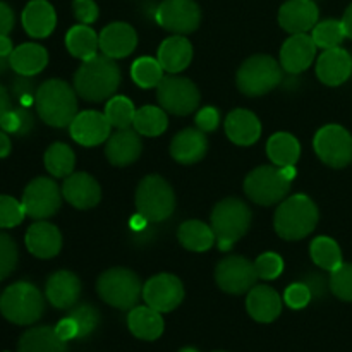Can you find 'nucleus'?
I'll list each match as a JSON object with an SVG mask.
<instances>
[{"instance_id": "obj_1", "label": "nucleus", "mask_w": 352, "mask_h": 352, "mask_svg": "<svg viewBox=\"0 0 352 352\" xmlns=\"http://www.w3.org/2000/svg\"><path fill=\"white\" fill-rule=\"evenodd\" d=\"M120 85V69L116 58L98 55L82 60L74 74V89L86 102L110 98Z\"/></svg>"}, {"instance_id": "obj_2", "label": "nucleus", "mask_w": 352, "mask_h": 352, "mask_svg": "<svg viewBox=\"0 0 352 352\" xmlns=\"http://www.w3.org/2000/svg\"><path fill=\"white\" fill-rule=\"evenodd\" d=\"M38 113L48 126L67 127L78 116L76 91L62 79H48L36 91Z\"/></svg>"}, {"instance_id": "obj_3", "label": "nucleus", "mask_w": 352, "mask_h": 352, "mask_svg": "<svg viewBox=\"0 0 352 352\" xmlns=\"http://www.w3.org/2000/svg\"><path fill=\"white\" fill-rule=\"evenodd\" d=\"M318 223V208L306 195H296L284 199L275 213L274 226L285 241H299L315 230Z\"/></svg>"}, {"instance_id": "obj_4", "label": "nucleus", "mask_w": 352, "mask_h": 352, "mask_svg": "<svg viewBox=\"0 0 352 352\" xmlns=\"http://www.w3.org/2000/svg\"><path fill=\"white\" fill-rule=\"evenodd\" d=\"M45 311L41 292L30 282L9 285L0 296V313L3 318L16 325H33Z\"/></svg>"}, {"instance_id": "obj_5", "label": "nucleus", "mask_w": 352, "mask_h": 352, "mask_svg": "<svg viewBox=\"0 0 352 352\" xmlns=\"http://www.w3.org/2000/svg\"><path fill=\"white\" fill-rule=\"evenodd\" d=\"M251 223V210L237 198L220 201L212 212V229L220 251L232 250L234 243L248 232Z\"/></svg>"}, {"instance_id": "obj_6", "label": "nucleus", "mask_w": 352, "mask_h": 352, "mask_svg": "<svg viewBox=\"0 0 352 352\" xmlns=\"http://www.w3.org/2000/svg\"><path fill=\"white\" fill-rule=\"evenodd\" d=\"M136 208L138 213L146 217L150 223L164 222L175 210L174 189L160 175H146L138 184Z\"/></svg>"}, {"instance_id": "obj_7", "label": "nucleus", "mask_w": 352, "mask_h": 352, "mask_svg": "<svg viewBox=\"0 0 352 352\" xmlns=\"http://www.w3.org/2000/svg\"><path fill=\"white\" fill-rule=\"evenodd\" d=\"M96 291L107 305L117 309H133L143 296V285L134 272L110 268L98 277Z\"/></svg>"}, {"instance_id": "obj_8", "label": "nucleus", "mask_w": 352, "mask_h": 352, "mask_svg": "<svg viewBox=\"0 0 352 352\" xmlns=\"http://www.w3.org/2000/svg\"><path fill=\"white\" fill-rule=\"evenodd\" d=\"M237 88L248 96H261L282 82V67L270 55H253L241 65Z\"/></svg>"}, {"instance_id": "obj_9", "label": "nucleus", "mask_w": 352, "mask_h": 352, "mask_svg": "<svg viewBox=\"0 0 352 352\" xmlns=\"http://www.w3.org/2000/svg\"><path fill=\"white\" fill-rule=\"evenodd\" d=\"M291 181L284 177L277 165H261L254 168L244 181V192L251 201L261 206H270L284 201L291 191Z\"/></svg>"}, {"instance_id": "obj_10", "label": "nucleus", "mask_w": 352, "mask_h": 352, "mask_svg": "<svg viewBox=\"0 0 352 352\" xmlns=\"http://www.w3.org/2000/svg\"><path fill=\"white\" fill-rule=\"evenodd\" d=\"M158 103L174 116H189L199 105V89L195 82L181 76H164L157 86Z\"/></svg>"}, {"instance_id": "obj_11", "label": "nucleus", "mask_w": 352, "mask_h": 352, "mask_svg": "<svg viewBox=\"0 0 352 352\" xmlns=\"http://www.w3.org/2000/svg\"><path fill=\"white\" fill-rule=\"evenodd\" d=\"M316 155L323 164L342 168L352 162V136L347 129L337 124L322 127L313 141Z\"/></svg>"}, {"instance_id": "obj_12", "label": "nucleus", "mask_w": 352, "mask_h": 352, "mask_svg": "<svg viewBox=\"0 0 352 352\" xmlns=\"http://www.w3.org/2000/svg\"><path fill=\"white\" fill-rule=\"evenodd\" d=\"M24 212L34 220H43L57 213L62 205V189L50 177H36L26 186L21 199Z\"/></svg>"}, {"instance_id": "obj_13", "label": "nucleus", "mask_w": 352, "mask_h": 352, "mask_svg": "<svg viewBox=\"0 0 352 352\" xmlns=\"http://www.w3.org/2000/svg\"><path fill=\"white\" fill-rule=\"evenodd\" d=\"M256 268L254 263L243 256L223 258L215 270V280L222 291L229 294H244L250 292L256 284Z\"/></svg>"}, {"instance_id": "obj_14", "label": "nucleus", "mask_w": 352, "mask_h": 352, "mask_svg": "<svg viewBox=\"0 0 352 352\" xmlns=\"http://www.w3.org/2000/svg\"><path fill=\"white\" fill-rule=\"evenodd\" d=\"M157 21L172 33L188 34L198 30L201 10L195 0H164L157 9Z\"/></svg>"}, {"instance_id": "obj_15", "label": "nucleus", "mask_w": 352, "mask_h": 352, "mask_svg": "<svg viewBox=\"0 0 352 352\" xmlns=\"http://www.w3.org/2000/svg\"><path fill=\"white\" fill-rule=\"evenodd\" d=\"M143 299L158 313L174 311L184 299V287L175 275L158 274L143 285Z\"/></svg>"}, {"instance_id": "obj_16", "label": "nucleus", "mask_w": 352, "mask_h": 352, "mask_svg": "<svg viewBox=\"0 0 352 352\" xmlns=\"http://www.w3.org/2000/svg\"><path fill=\"white\" fill-rule=\"evenodd\" d=\"M110 129L112 126L105 113L96 110H85L78 113L69 126L72 140L82 146H98L105 143L110 138Z\"/></svg>"}, {"instance_id": "obj_17", "label": "nucleus", "mask_w": 352, "mask_h": 352, "mask_svg": "<svg viewBox=\"0 0 352 352\" xmlns=\"http://www.w3.org/2000/svg\"><path fill=\"white\" fill-rule=\"evenodd\" d=\"M316 45L306 33L292 34L285 40L280 50V65L291 74H299L313 64L316 57Z\"/></svg>"}, {"instance_id": "obj_18", "label": "nucleus", "mask_w": 352, "mask_h": 352, "mask_svg": "<svg viewBox=\"0 0 352 352\" xmlns=\"http://www.w3.org/2000/svg\"><path fill=\"white\" fill-rule=\"evenodd\" d=\"M278 23L287 33L299 34L313 30L318 23L315 0H289L278 10Z\"/></svg>"}, {"instance_id": "obj_19", "label": "nucleus", "mask_w": 352, "mask_h": 352, "mask_svg": "<svg viewBox=\"0 0 352 352\" xmlns=\"http://www.w3.org/2000/svg\"><path fill=\"white\" fill-rule=\"evenodd\" d=\"M62 196L76 208L88 210L98 205L102 198V189L89 174L76 172L65 177L62 184Z\"/></svg>"}, {"instance_id": "obj_20", "label": "nucleus", "mask_w": 352, "mask_h": 352, "mask_svg": "<svg viewBox=\"0 0 352 352\" xmlns=\"http://www.w3.org/2000/svg\"><path fill=\"white\" fill-rule=\"evenodd\" d=\"M352 74V57L347 50L336 47L323 52L316 62V76L323 85L339 86Z\"/></svg>"}, {"instance_id": "obj_21", "label": "nucleus", "mask_w": 352, "mask_h": 352, "mask_svg": "<svg viewBox=\"0 0 352 352\" xmlns=\"http://www.w3.org/2000/svg\"><path fill=\"white\" fill-rule=\"evenodd\" d=\"M143 143L140 133L136 129H117V133L110 134L105 144V155L109 162L117 167H126L140 158Z\"/></svg>"}, {"instance_id": "obj_22", "label": "nucleus", "mask_w": 352, "mask_h": 352, "mask_svg": "<svg viewBox=\"0 0 352 352\" xmlns=\"http://www.w3.org/2000/svg\"><path fill=\"white\" fill-rule=\"evenodd\" d=\"M100 50L110 58H124L134 52L138 45V34L127 23H112L98 36Z\"/></svg>"}, {"instance_id": "obj_23", "label": "nucleus", "mask_w": 352, "mask_h": 352, "mask_svg": "<svg viewBox=\"0 0 352 352\" xmlns=\"http://www.w3.org/2000/svg\"><path fill=\"white\" fill-rule=\"evenodd\" d=\"M24 241L28 251L40 260H50L57 256L62 248V236L57 227L43 220H38L28 229Z\"/></svg>"}, {"instance_id": "obj_24", "label": "nucleus", "mask_w": 352, "mask_h": 352, "mask_svg": "<svg viewBox=\"0 0 352 352\" xmlns=\"http://www.w3.org/2000/svg\"><path fill=\"white\" fill-rule=\"evenodd\" d=\"M45 294L52 306L58 309H69L78 302L81 296V282L72 272L60 270L47 280Z\"/></svg>"}, {"instance_id": "obj_25", "label": "nucleus", "mask_w": 352, "mask_h": 352, "mask_svg": "<svg viewBox=\"0 0 352 352\" xmlns=\"http://www.w3.org/2000/svg\"><path fill=\"white\" fill-rule=\"evenodd\" d=\"M227 138L239 146H251L261 136V122L253 112L244 109L232 110L226 120Z\"/></svg>"}, {"instance_id": "obj_26", "label": "nucleus", "mask_w": 352, "mask_h": 352, "mask_svg": "<svg viewBox=\"0 0 352 352\" xmlns=\"http://www.w3.org/2000/svg\"><path fill=\"white\" fill-rule=\"evenodd\" d=\"M246 308L251 318L260 323H272L282 311V299L277 291L268 285H254L246 299Z\"/></svg>"}, {"instance_id": "obj_27", "label": "nucleus", "mask_w": 352, "mask_h": 352, "mask_svg": "<svg viewBox=\"0 0 352 352\" xmlns=\"http://www.w3.org/2000/svg\"><path fill=\"white\" fill-rule=\"evenodd\" d=\"M208 151V140L199 129L181 131L170 143V155L179 164H196Z\"/></svg>"}, {"instance_id": "obj_28", "label": "nucleus", "mask_w": 352, "mask_h": 352, "mask_svg": "<svg viewBox=\"0 0 352 352\" xmlns=\"http://www.w3.org/2000/svg\"><path fill=\"white\" fill-rule=\"evenodd\" d=\"M23 26L33 38H47L57 24V14L47 0H31L23 10Z\"/></svg>"}, {"instance_id": "obj_29", "label": "nucleus", "mask_w": 352, "mask_h": 352, "mask_svg": "<svg viewBox=\"0 0 352 352\" xmlns=\"http://www.w3.org/2000/svg\"><path fill=\"white\" fill-rule=\"evenodd\" d=\"M192 60V45L188 38L175 34L167 38L158 48V62L162 64L164 71L170 74L184 71Z\"/></svg>"}, {"instance_id": "obj_30", "label": "nucleus", "mask_w": 352, "mask_h": 352, "mask_svg": "<svg viewBox=\"0 0 352 352\" xmlns=\"http://www.w3.org/2000/svg\"><path fill=\"white\" fill-rule=\"evenodd\" d=\"M127 325L131 333L141 340H157L165 329L162 313L150 306H134L127 316Z\"/></svg>"}, {"instance_id": "obj_31", "label": "nucleus", "mask_w": 352, "mask_h": 352, "mask_svg": "<svg viewBox=\"0 0 352 352\" xmlns=\"http://www.w3.org/2000/svg\"><path fill=\"white\" fill-rule=\"evenodd\" d=\"M17 352H67V342L52 327H34L23 333Z\"/></svg>"}, {"instance_id": "obj_32", "label": "nucleus", "mask_w": 352, "mask_h": 352, "mask_svg": "<svg viewBox=\"0 0 352 352\" xmlns=\"http://www.w3.org/2000/svg\"><path fill=\"white\" fill-rule=\"evenodd\" d=\"M48 64V54L41 45L23 43L10 54V67L23 76H36Z\"/></svg>"}, {"instance_id": "obj_33", "label": "nucleus", "mask_w": 352, "mask_h": 352, "mask_svg": "<svg viewBox=\"0 0 352 352\" xmlns=\"http://www.w3.org/2000/svg\"><path fill=\"white\" fill-rule=\"evenodd\" d=\"M179 243L189 251H195V253H203V251H208L213 244L217 243L215 232H213L212 227H208L206 223L199 222V220H188V222L182 223L179 227Z\"/></svg>"}, {"instance_id": "obj_34", "label": "nucleus", "mask_w": 352, "mask_h": 352, "mask_svg": "<svg viewBox=\"0 0 352 352\" xmlns=\"http://www.w3.org/2000/svg\"><path fill=\"white\" fill-rule=\"evenodd\" d=\"M65 47L71 52V55L81 58V60H88V58L95 57L96 50L100 48L98 34L88 24L72 26L65 34Z\"/></svg>"}, {"instance_id": "obj_35", "label": "nucleus", "mask_w": 352, "mask_h": 352, "mask_svg": "<svg viewBox=\"0 0 352 352\" xmlns=\"http://www.w3.org/2000/svg\"><path fill=\"white\" fill-rule=\"evenodd\" d=\"M267 153L268 158L277 167L296 165V162L299 160V155H301V144L292 134L277 133L268 140Z\"/></svg>"}, {"instance_id": "obj_36", "label": "nucleus", "mask_w": 352, "mask_h": 352, "mask_svg": "<svg viewBox=\"0 0 352 352\" xmlns=\"http://www.w3.org/2000/svg\"><path fill=\"white\" fill-rule=\"evenodd\" d=\"M133 126L134 129L140 134H143V136H160L168 126L167 113H165V110L160 109V107L144 105L136 110Z\"/></svg>"}, {"instance_id": "obj_37", "label": "nucleus", "mask_w": 352, "mask_h": 352, "mask_svg": "<svg viewBox=\"0 0 352 352\" xmlns=\"http://www.w3.org/2000/svg\"><path fill=\"white\" fill-rule=\"evenodd\" d=\"M309 253H311V260L315 261V265H318L322 270L333 272L342 265V251H340L339 244L327 236L316 237L311 243Z\"/></svg>"}, {"instance_id": "obj_38", "label": "nucleus", "mask_w": 352, "mask_h": 352, "mask_svg": "<svg viewBox=\"0 0 352 352\" xmlns=\"http://www.w3.org/2000/svg\"><path fill=\"white\" fill-rule=\"evenodd\" d=\"M74 151L64 143H54L45 151V167L54 177H67L74 170Z\"/></svg>"}, {"instance_id": "obj_39", "label": "nucleus", "mask_w": 352, "mask_h": 352, "mask_svg": "<svg viewBox=\"0 0 352 352\" xmlns=\"http://www.w3.org/2000/svg\"><path fill=\"white\" fill-rule=\"evenodd\" d=\"M133 81L141 88H155L164 79V67L153 57H140L131 67Z\"/></svg>"}, {"instance_id": "obj_40", "label": "nucleus", "mask_w": 352, "mask_h": 352, "mask_svg": "<svg viewBox=\"0 0 352 352\" xmlns=\"http://www.w3.org/2000/svg\"><path fill=\"white\" fill-rule=\"evenodd\" d=\"M109 119L110 126L117 127V129H127L133 126L134 116H136V109H134L133 102L127 96L116 95L109 100L103 112Z\"/></svg>"}, {"instance_id": "obj_41", "label": "nucleus", "mask_w": 352, "mask_h": 352, "mask_svg": "<svg viewBox=\"0 0 352 352\" xmlns=\"http://www.w3.org/2000/svg\"><path fill=\"white\" fill-rule=\"evenodd\" d=\"M311 38L316 47L323 48V50H329V48L340 47L344 38L347 36L342 21L327 19L322 21V23H316V26L313 28Z\"/></svg>"}, {"instance_id": "obj_42", "label": "nucleus", "mask_w": 352, "mask_h": 352, "mask_svg": "<svg viewBox=\"0 0 352 352\" xmlns=\"http://www.w3.org/2000/svg\"><path fill=\"white\" fill-rule=\"evenodd\" d=\"M26 217L23 203L14 199L12 196H0V229H12L17 227Z\"/></svg>"}, {"instance_id": "obj_43", "label": "nucleus", "mask_w": 352, "mask_h": 352, "mask_svg": "<svg viewBox=\"0 0 352 352\" xmlns=\"http://www.w3.org/2000/svg\"><path fill=\"white\" fill-rule=\"evenodd\" d=\"M330 289L339 299L352 302V263H342L332 272Z\"/></svg>"}, {"instance_id": "obj_44", "label": "nucleus", "mask_w": 352, "mask_h": 352, "mask_svg": "<svg viewBox=\"0 0 352 352\" xmlns=\"http://www.w3.org/2000/svg\"><path fill=\"white\" fill-rule=\"evenodd\" d=\"M69 316H71L76 322V325H78V339L88 337L89 333L95 332V329L98 327V311H96L95 308H91L89 305L76 306Z\"/></svg>"}, {"instance_id": "obj_45", "label": "nucleus", "mask_w": 352, "mask_h": 352, "mask_svg": "<svg viewBox=\"0 0 352 352\" xmlns=\"http://www.w3.org/2000/svg\"><path fill=\"white\" fill-rule=\"evenodd\" d=\"M17 258L19 251L12 237L6 232H0V280L12 274L17 265Z\"/></svg>"}, {"instance_id": "obj_46", "label": "nucleus", "mask_w": 352, "mask_h": 352, "mask_svg": "<svg viewBox=\"0 0 352 352\" xmlns=\"http://www.w3.org/2000/svg\"><path fill=\"white\" fill-rule=\"evenodd\" d=\"M33 76L17 74V78L12 81V96L19 102L21 107L30 109L36 102V85H34Z\"/></svg>"}, {"instance_id": "obj_47", "label": "nucleus", "mask_w": 352, "mask_h": 352, "mask_svg": "<svg viewBox=\"0 0 352 352\" xmlns=\"http://www.w3.org/2000/svg\"><path fill=\"white\" fill-rule=\"evenodd\" d=\"M254 268H256V274L260 278L274 280V278L280 277V274L284 272V260L277 253H265L254 261Z\"/></svg>"}, {"instance_id": "obj_48", "label": "nucleus", "mask_w": 352, "mask_h": 352, "mask_svg": "<svg viewBox=\"0 0 352 352\" xmlns=\"http://www.w3.org/2000/svg\"><path fill=\"white\" fill-rule=\"evenodd\" d=\"M313 294L309 291L308 285L302 282V284H292L285 289L284 301L289 308L292 309H302L308 306V302L311 301Z\"/></svg>"}, {"instance_id": "obj_49", "label": "nucleus", "mask_w": 352, "mask_h": 352, "mask_svg": "<svg viewBox=\"0 0 352 352\" xmlns=\"http://www.w3.org/2000/svg\"><path fill=\"white\" fill-rule=\"evenodd\" d=\"M72 10L81 24H91L98 19V6L93 0H74Z\"/></svg>"}, {"instance_id": "obj_50", "label": "nucleus", "mask_w": 352, "mask_h": 352, "mask_svg": "<svg viewBox=\"0 0 352 352\" xmlns=\"http://www.w3.org/2000/svg\"><path fill=\"white\" fill-rule=\"evenodd\" d=\"M220 122V113L215 107H205L198 112L196 116V126H198L199 131L203 133H212L219 127Z\"/></svg>"}, {"instance_id": "obj_51", "label": "nucleus", "mask_w": 352, "mask_h": 352, "mask_svg": "<svg viewBox=\"0 0 352 352\" xmlns=\"http://www.w3.org/2000/svg\"><path fill=\"white\" fill-rule=\"evenodd\" d=\"M19 127H21V119H19V113H17V109L7 110V112L2 116V119H0V129L6 131L7 134H16L17 136Z\"/></svg>"}, {"instance_id": "obj_52", "label": "nucleus", "mask_w": 352, "mask_h": 352, "mask_svg": "<svg viewBox=\"0 0 352 352\" xmlns=\"http://www.w3.org/2000/svg\"><path fill=\"white\" fill-rule=\"evenodd\" d=\"M55 332H57V336L60 337L64 342H67V340H72V339H78V325H76V322L71 318V316L60 320V322L57 323V327H55Z\"/></svg>"}, {"instance_id": "obj_53", "label": "nucleus", "mask_w": 352, "mask_h": 352, "mask_svg": "<svg viewBox=\"0 0 352 352\" xmlns=\"http://www.w3.org/2000/svg\"><path fill=\"white\" fill-rule=\"evenodd\" d=\"M14 28V12L6 2H0V36H7Z\"/></svg>"}, {"instance_id": "obj_54", "label": "nucleus", "mask_w": 352, "mask_h": 352, "mask_svg": "<svg viewBox=\"0 0 352 352\" xmlns=\"http://www.w3.org/2000/svg\"><path fill=\"white\" fill-rule=\"evenodd\" d=\"M17 113H19V119H21V127L17 136H28L34 127L33 116H31V112L26 109V107H17Z\"/></svg>"}, {"instance_id": "obj_55", "label": "nucleus", "mask_w": 352, "mask_h": 352, "mask_svg": "<svg viewBox=\"0 0 352 352\" xmlns=\"http://www.w3.org/2000/svg\"><path fill=\"white\" fill-rule=\"evenodd\" d=\"M305 284L308 285L309 291H311V294L315 296V298H322V296L325 294L327 282L325 278L320 277V275H309V277L306 278Z\"/></svg>"}, {"instance_id": "obj_56", "label": "nucleus", "mask_w": 352, "mask_h": 352, "mask_svg": "<svg viewBox=\"0 0 352 352\" xmlns=\"http://www.w3.org/2000/svg\"><path fill=\"white\" fill-rule=\"evenodd\" d=\"M148 226H150V222H148L146 217H143V215H141V213H136V215L131 217V220H129V229L133 230L134 234L143 232V230L148 229Z\"/></svg>"}, {"instance_id": "obj_57", "label": "nucleus", "mask_w": 352, "mask_h": 352, "mask_svg": "<svg viewBox=\"0 0 352 352\" xmlns=\"http://www.w3.org/2000/svg\"><path fill=\"white\" fill-rule=\"evenodd\" d=\"M12 107H10V96L9 93H7V89L3 88L2 85H0V119H2L3 113L7 112V110H10Z\"/></svg>"}, {"instance_id": "obj_58", "label": "nucleus", "mask_w": 352, "mask_h": 352, "mask_svg": "<svg viewBox=\"0 0 352 352\" xmlns=\"http://www.w3.org/2000/svg\"><path fill=\"white\" fill-rule=\"evenodd\" d=\"M10 153V140L6 131L0 129V158L7 157Z\"/></svg>"}, {"instance_id": "obj_59", "label": "nucleus", "mask_w": 352, "mask_h": 352, "mask_svg": "<svg viewBox=\"0 0 352 352\" xmlns=\"http://www.w3.org/2000/svg\"><path fill=\"white\" fill-rule=\"evenodd\" d=\"M342 24H344V30H346V36L352 40V3L347 7L346 14H344Z\"/></svg>"}, {"instance_id": "obj_60", "label": "nucleus", "mask_w": 352, "mask_h": 352, "mask_svg": "<svg viewBox=\"0 0 352 352\" xmlns=\"http://www.w3.org/2000/svg\"><path fill=\"white\" fill-rule=\"evenodd\" d=\"M12 52H14L12 41H10L7 36H0V55H3V57H10Z\"/></svg>"}, {"instance_id": "obj_61", "label": "nucleus", "mask_w": 352, "mask_h": 352, "mask_svg": "<svg viewBox=\"0 0 352 352\" xmlns=\"http://www.w3.org/2000/svg\"><path fill=\"white\" fill-rule=\"evenodd\" d=\"M280 170H282V174H284V177L287 179V181H294L296 179V174H298V172H296V165H287V167H280Z\"/></svg>"}, {"instance_id": "obj_62", "label": "nucleus", "mask_w": 352, "mask_h": 352, "mask_svg": "<svg viewBox=\"0 0 352 352\" xmlns=\"http://www.w3.org/2000/svg\"><path fill=\"white\" fill-rule=\"evenodd\" d=\"M9 67H10V57H3V55H0V74H3Z\"/></svg>"}, {"instance_id": "obj_63", "label": "nucleus", "mask_w": 352, "mask_h": 352, "mask_svg": "<svg viewBox=\"0 0 352 352\" xmlns=\"http://www.w3.org/2000/svg\"><path fill=\"white\" fill-rule=\"evenodd\" d=\"M181 352H198V351L192 349V347H186V349H182Z\"/></svg>"}]
</instances>
